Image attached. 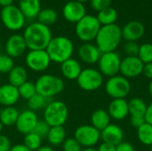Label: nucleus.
Segmentation results:
<instances>
[{"mask_svg":"<svg viewBox=\"0 0 152 151\" xmlns=\"http://www.w3.org/2000/svg\"><path fill=\"white\" fill-rule=\"evenodd\" d=\"M22 36L28 50H45L53 38L50 28L38 21L28 24Z\"/></svg>","mask_w":152,"mask_h":151,"instance_id":"obj_1","label":"nucleus"},{"mask_svg":"<svg viewBox=\"0 0 152 151\" xmlns=\"http://www.w3.org/2000/svg\"><path fill=\"white\" fill-rule=\"evenodd\" d=\"M122 30L117 24L102 26L96 37L95 44L102 53L116 52L122 41Z\"/></svg>","mask_w":152,"mask_h":151,"instance_id":"obj_2","label":"nucleus"},{"mask_svg":"<svg viewBox=\"0 0 152 151\" xmlns=\"http://www.w3.org/2000/svg\"><path fill=\"white\" fill-rule=\"evenodd\" d=\"M45 51L47 52L51 61L61 64L63 61L72 58L74 53V44L69 37L58 36L51 39Z\"/></svg>","mask_w":152,"mask_h":151,"instance_id":"obj_3","label":"nucleus"},{"mask_svg":"<svg viewBox=\"0 0 152 151\" xmlns=\"http://www.w3.org/2000/svg\"><path fill=\"white\" fill-rule=\"evenodd\" d=\"M37 93L50 99L60 94L64 89V81L61 77L52 74L41 75L35 83Z\"/></svg>","mask_w":152,"mask_h":151,"instance_id":"obj_4","label":"nucleus"},{"mask_svg":"<svg viewBox=\"0 0 152 151\" xmlns=\"http://www.w3.org/2000/svg\"><path fill=\"white\" fill-rule=\"evenodd\" d=\"M43 116L50 127L63 126L69 118V109L63 101H53L45 108Z\"/></svg>","mask_w":152,"mask_h":151,"instance_id":"obj_5","label":"nucleus"},{"mask_svg":"<svg viewBox=\"0 0 152 151\" xmlns=\"http://www.w3.org/2000/svg\"><path fill=\"white\" fill-rule=\"evenodd\" d=\"M98 19L94 15L86 14L75 26V33L79 40L83 43H91L95 40V37L101 28Z\"/></svg>","mask_w":152,"mask_h":151,"instance_id":"obj_6","label":"nucleus"},{"mask_svg":"<svg viewBox=\"0 0 152 151\" xmlns=\"http://www.w3.org/2000/svg\"><path fill=\"white\" fill-rule=\"evenodd\" d=\"M0 19L3 25L11 31H19L23 28L27 20L19 7L14 4L3 7L0 12Z\"/></svg>","mask_w":152,"mask_h":151,"instance_id":"obj_7","label":"nucleus"},{"mask_svg":"<svg viewBox=\"0 0 152 151\" xmlns=\"http://www.w3.org/2000/svg\"><path fill=\"white\" fill-rule=\"evenodd\" d=\"M105 92L112 100L126 99L131 92L130 81L122 75L109 77L105 83Z\"/></svg>","mask_w":152,"mask_h":151,"instance_id":"obj_8","label":"nucleus"},{"mask_svg":"<svg viewBox=\"0 0 152 151\" xmlns=\"http://www.w3.org/2000/svg\"><path fill=\"white\" fill-rule=\"evenodd\" d=\"M78 86L86 92H93L101 88L103 85V76L96 69L86 68L82 69L77 79Z\"/></svg>","mask_w":152,"mask_h":151,"instance_id":"obj_9","label":"nucleus"},{"mask_svg":"<svg viewBox=\"0 0 152 151\" xmlns=\"http://www.w3.org/2000/svg\"><path fill=\"white\" fill-rule=\"evenodd\" d=\"M121 58L116 52H110L102 53L98 61V70L103 77H111L118 75L120 72Z\"/></svg>","mask_w":152,"mask_h":151,"instance_id":"obj_10","label":"nucleus"},{"mask_svg":"<svg viewBox=\"0 0 152 151\" xmlns=\"http://www.w3.org/2000/svg\"><path fill=\"white\" fill-rule=\"evenodd\" d=\"M50 57L45 50H29L25 56V64L34 72H44L51 64Z\"/></svg>","mask_w":152,"mask_h":151,"instance_id":"obj_11","label":"nucleus"},{"mask_svg":"<svg viewBox=\"0 0 152 151\" xmlns=\"http://www.w3.org/2000/svg\"><path fill=\"white\" fill-rule=\"evenodd\" d=\"M74 138L82 148H94L101 140V132L92 125H83L76 129Z\"/></svg>","mask_w":152,"mask_h":151,"instance_id":"obj_12","label":"nucleus"},{"mask_svg":"<svg viewBox=\"0 0 152 151\" xmlns=\"http://www.w3.org/2000/svg\"><path fill=\"white\" fill-rule=\"evenodd\" d=\"M143 67L144 64L138 56H126L121 60L119 73L127 79L137 77L142 74Z\"/></svg>","mask_w":152,"mask_h":151,"instance_id":"obj_13","label":"nucleus"},{"mask_svg":"<svg viewBox=\"0 0 152 151\" xmlns=\"http://www.w3.org/2000/svg\"><path fill=\"white\" fill-rule=\"evenodd\" d=\"M38 117L35 111L30 109H25L20 112L17 121L15 123L16 130L21 134H28L32 133L38 122Z\"/></svg>","mask_w":152,"mask_h":151,"instance_id":"obj_14","label":"nucleus"},{"mask_svg":"<svg viewBox=\"0 0 152 151\" xmlns=\"http://www.w3.org/2000/svg\"><path fill=\"white\" fill-rule=\"evenodd\" d=\"M64 19L71 23L78 22L82 18L86 15V9L84 4L76 0L67 2L62 9Z\"/></svg>","mask_w":152,"mask_h":151,"instance_id":"obj_15","label":"nucleus"},{"mask_svg":"<svg viewBox=\"0 0 152 151\" xmlns=\"http://www.w3.org/2000/svg\"><path fill=\"white\" fill-rule=\"evenodd\" d=\"M4 49L6 54L13 59L21 56L26 52L28 47L22 35L13 34L6 40Z\"/></svg>","mask_w":152,"mask_h":151,"instance_id":"obj_16","label":"nucleus"},{"mask_svg":"<svg viewBox=\"0 0 152 151\" xmlns=\"http://www.w3.org/2000/svg\"><path fill=\"white\" fill-rule=\"evenodd\" d=\"M77 55L81 61L86 64H95L98 62L102 53L96 46L92 43H83L77 50Z\"/></svg>","mask_w":152,"mask_h":151,"instance_id":"obj_17","label":"nucleus"},{"mask_svg":"<svg viewBox=\"0 0 152 151\" xmlns=\"http://www.w3.org/2000/svg\"><path fill=\"white\" fill-rule=\"evenodd\" d=\"M122 37L126 41L137 42L145 33L144 25L138 20H132L127 22L122 28Z\"/></svg>","mask_w":152,"mask_h":151,"instance_id":"obj_18","label":"nucleus"},{"mask_svg":"<svg viewBox=\"0 0 152 151\" xmlns=\"http://www.w3.org/2000/svg\"><path fill=\"white\" fill-rule=\"evenodd\" d=\"M107 111L110 118L117 121L124 120L129 115L128 101L126 99H114L109 104Z\"/></svg>","mask_w":152,"mask_h":151,"instance_id":"obj_19","label":"nucleus"},{"mask_svg":"<svg viewBox=\"0 0 152 151\" xmlns=\"http://www.w3.org/2000/svg\"><path fill=\"white\" fill-rule=\"evenodd\" d=\"M101 140L102 142L117 146L124 142V131L119 125L116 124H110L106 128L101 131Z\"/></svg>","mask_w":152,"mask_h":151,"instance_id":"obj_20","label":"nucleus"},{"mask_svg":"<svg viewBox=\"0 0 152 151\" xmlns=\"http://www.w3.org/2000/svg\"><path fill=\"white\" fill-rule=\"evenodd\" d=\"M20 98L18 87L9 83L0 85V105L4 107L14 106Z\"/></svg>","mask_w":152,"mask_h":151,"instance_id":"obj_21","label":"nucleus"},{"mask_svg":"<svg viewBox=\"0 0 152 151\" xmlns=\"http://www.w3.org/2000/svg\"><path fill=\"white\" fill-rule=\"evenodd\" d=\"M82 69L80 62L74 58H70L61 63V75L68 80H77Z\"/></svg>","mask_w":152,"mask_h":151,"instance_id":"obj_22","label":"nucleus"},{"mask_svg":"<svg viewBox=\"0 0 152 151\" xmlns=\"http://www.w3.org/2000/svg\"><path fill=\"white\" fill-rule=\"evenodd\" d=\"M18 7L25 18L28 20L37 18L42 10L40 0H19Z\"/></svg>","mask_w":152,"mask_h":151,"instance_id":"obj_23","label":"nucleus"},{"mask_svg":"<svg viewBox=\"0 0 152 151\" xmlns=\"http://www.w3.org/2000/svg\"><path fill=\"white\" fill-rule=\"evenodd\" d=\"M110 120L111 118L108 111L102 109L94 110L91 115V125L100 132L106 128L110 124H111Z\"/></svg>","mask_w":152,"mask_h":151,"instance_id":"obj_24","label":"nucleus"},{"mask_svg":"<svg viewBox=\"0 0 152 151\" xmlns=\"http://www.w3.org/2000/svg\"><path fill=\"white\" fill-rule=\"evenodd\" d=\"M9 84L19 87L28 81V70L22 66H14L8 74Z\"/></svg>","mask_w":152,"mask_h":151,"instance_id":"obj_25","label":"nucleus"},{"mask_svg":"<svg viewBox=\"0 0 152 151\" xmlns=\"http://www.w3.org/2000/svg\"><path fill=\"white\" fill-rule=\"evenodd\" d=\"M46 139L51 146L62 145L66 140V130L63 126H53L50 128Z\"/></svg>","mask_w":152,"mask_h":151,"instance_id":"obj_26","label":"nucleus"},{"mask_svg":"<svg viewBox=\"0 0 152 151\" xmlns=\"http://www.w3.org/2000/svg\"><path fill=\"white\" fill-rule=\"evenodd\" d=\"M19 114V110L13 106L4 107L0 110V122L3 124V125L5 126L15 125Z\"/></svg>","mask_w":152,"mask_h":151,"instance_id":"obj_27","label":"nucleus"},{"mask_svg":"<svg viewBox=\"0 0 152 151\" xmlns=\"http://www.w3.org/2000/svg\"><path fill=\"white\" fill-rule=\"evenodd\" d=\"M148 105L146 102L138 97L133 98L128 101V109L130 117H144Z\"/></svg>","mask_w":152,"mask_h":151,"instance_id":"obj_28","label":"nucleus"},{"mask_svg":"<svg viewBox=\"0 0 152 151\" xmlns=\"http://www.w3.org/2000/svg\"><path fill=\"white\" fill-rule=\"evenodd\" d=\"M96 17H97L100 24L102 26H105V25L116 24L118 14L117 10L110 6L102 11L98 12V14Z\"/></svg>","mask_w":152,"mask_h":151,"instance_id":"obj_29","label":"nucleus"},{"mask_svg":"<svg viewBox=\"0 0 152 151\" xmlns=\"http://www.w3.org/2000/svg\"><path fill=\"white\" fill-rule=\"evenodd\" d=\"M37 19L38 22L49 27L50 25L56 22V20L58 19V14L54 9L45 8V9H42L40 11Z\"/></svg>","mask_w":152,"mask_h":151,"instance_id":"obj_30","label":"nucleus"},{"mask_svg":"<svg viewBox=\"0 0 152 151\" xmlns=\"http://www.w3.org/2000/svg\"><path fill=\"white\" fill-rule=\"evenodd\" d=\"M137 137L143 145L152 146V125L145 122L137 128Z\"/></svg>","mask_w":152,"mask_h":151,"instance_id":"obj_31","label":"nucleus"},{"mask_svg":"<svg viewBox=\"0 0 152 151\" xmlns=\"http://www.w3.org/2000/svg\"><path fill=\"white\" fill-rule=\"evenodd\" d=\"M48 99L36 93L33 97H31L28 101V109L33 110V111H37V110H41V109H45V108L46 107V105L48 104Z\"/></svg>","mask_w":152,"mask_h":151,"instance_id":"obj_32","label":"nucleus"},{"mask_svg":"<svg viewBox=\"0 0 152 151\" xmlns=\"http://www.w3.org/2000/svg\"><path fill=\"white\" fill-rule=\"evenodd\" d=\"M23 144L31 151H36L42 146V138L32 132L24 136Z\"/></svg>","mask_w":152,"mask_h":151,"instance_id":"obj_33","label":"nucleus"},{"mask_svg":"<svg viewBox=\"0 0 152 151\" xmlns=\"http://www.w3.org/2000/svg\"><path fill=\"white\" fill-rule=\"evenodd\" d=\"M18 90H19L20 97L27 101H28L31 97H33L37 93L36 85L34 83L30 81H26L25 83H23L20 86L18 87Z\"/></svg>","mask_w":152,"mask_h":151,"instance_id":"obj_34","label":"nucleus"},{"mask_svg":"<svg viewBox=\"0 0 152 151\" xmlns=\"http://www.w3.org/2000/svg\"><path fill=\"white\" fill-rule=\"evenodd\" d=\"M138 58L143 62V64L152 62V44L145 43L140 45Z\"/></svg>","mask_w":152,"mask_h":151,"instance_id":"obj_35","label":"nucleus"},{"mask_svg":"<svg viewBox=\"0 0 152 151\" xmlns=\"http://www.w3.org/2000/svg\"><path fill=\"white\" fill-rule=\"evenodd\" d=\"M14 67L13 59L5 54H0V75L9 74Z\"/></svg>","mask_w":152,"mask_h":151,"instance_id":"obj_36","label":"nucleus"},{"mask_svg":"<svg viewBox=\"0 0 152 151\" xmlns=\"http://www.w3.org/2000/svg\"><path fill=\"white\" fill-rule=\"evenodd\" d=\"M50 128H51L50 125L44 119L43 120H38V122L37 123L36 127H35L33 132L43 139V138H46Z\"/></svg>","mask_w":152,"mask_h":151,"instance_id":"obj_37","label":"nucleus"},{"mask_svg":"<svg viewBox=\"0 0 152 151\" xmlns=\"http://www.w3.org/2000/svg\"><path fill=\"white\" fill-rule=\"evenodd\" d=\"M83 148L78 143V142L73 138H66L64 142L62 143L63 151H81Z\"/></svg>","mask_w":152,"mask_h":151,"instance_id":"obj_38","label":"nucleus"},{"mask_svg":"<svg viewBox=\"0 0 152 151\" xmlns=\"http://www.w3.org/2000/svg\"><path fill=\"white\" fill-rule=\"evenodd\" d=\"M140 45L137 42L134 41H126L124 44V52L126 56H138Z\"/></svg>","mask_w":152,"mask_h":151,"instance_id":"obj_39","label":"nucleus"},{"mask_svg":"<svg viewBox=\"0 0 152 151\" xmlns=\"http://www.w3.org/2000/svg\"><path fill=\"white\" fill-rule=\"evenodd\" d=\"M112 0H90L91 6L94 10L100 12L108 7H110Z\"/></svg>","mask_w":152,"mask_h":151,"instance_id":"obj_40","label":"nucleus"},{"mask_svg":"<svg viewBox=\"0 0 152 151\" xmlns=\"http://www.w3.org/2000/svg\"><path fill=\"white\" fill-rule=\"evenodd\" d=\"M12 142L10 139L3 134H0V151H10Z\"/></svg>","mask_w":152,"mask_h":151,"instance_id":"obj_41","label":"nucleus"},{"mask_svg":"<svg viewBox=\"0 0 152 151\" xmlns=\"http://www.w3.org/2000/svg\"><path fill=\"white\" fill-rule=\"evenodd\" d=\"M116 150L117 151H135L134 146L127 142H122L118 145L116 146Z\"/></svg>","mask_w":152,"mask_h":151,"instance_id":"obj_42","label":"nucleus"},{"mask_svg":"<svg viewBox=\"0 0 152 151\" xmlns=\"http://www.w3.org/2000/svg\"><path fill=\"white\" fill-rule=\"evenodd\" d=\"M130 123L134 128L137 129L145 123V118L142 117H130Z\"/></svg>","mask_w":152,"mask_h":151,"instance_id":"obj_43","label":"nucleus"},{"mask_svg":"<svg viewBox=\"0 0 152 151\" xmlns=\"http://www.w3.org/2000/svg\"><path fill=\"white\" fill-rule=\"evenodd\" d=\"M142 75L147 77L148 79L151 80L152 79V62L144 64L143 70H142Z\"/></svg>","mask_w":152,"mask_h":151,"instance_id":"obj_44","label":"nucleus"},{"mask_svg":"<svg viewBox=\"0 0 152 151\" xmlns=\"http://www.w3.org/2000/svg\"><path fill=\"white\" fill-rule=\"evenodd\" d=\"M98 151H117L116 150V146L110 143L107 142H102L100 144L99 148L97 149Z\"/></svg>","mask_w":152,"mask_h":151,"instance_id":"obj_45","label":"nucleus"},{"mask_svg":"<svg viewBox=\"0 0 152 151\" xmlns=\"http://www.w3.org/2000/svg\"><path fill=\"white\" fill-rule=\"evenodd\" d=\"M144 118H145L146 123L152 125V102L151 104H149L147 107V110H146Z\"/></svg>","mask_w":152,"mask_h":151,"instance_id":"obj_46","label":"nucleus"},{"mask_svg":"<svg viewBox=\"0 0 152 151\" xmlns=\"http://www.w3.org/2000/svg\"><path fill=\"white\" fill-rule=\"evenodd\" d=\"M10 151H31L28 149L24 144H15L14 146H12Z\"/></svg>","mask_w":152,"mask_h":151,"instance_id":"obj_47","label":"nucleus"},{"mask_svg":"<svg viewBox=\"0 0 152 151\" xmlns=\"http://www.w3.org/2000/svg\"><path fill=\"white\" fill-rule=\"evenodd\" d=\"M13 3V0H0V5L2 7H6L9 5H12Z\"/></svg>","mask_w":152,"mask_h":151,"instance_id":"obj_48","label":"nucleus"},{"mask_svg":"<svg viewBox=\"0 0 152 151\" xmlns=\"http://www.w3.org/2000/svg\"><path fill=\"white\" fill-rule=\"evenodd\" d=\"M36 151H54V150L51 146H41L38 150H37Z\"/></svg>","mask_w":152,"mask_h":151,"instance_id":"obj_49","label":"nucleus"},{"mask_svg":"<svg viewBox=\"0 0 152 151\" xmlns=\"http://www.w3.org/2000/svg\"><path fill=\"white\" fill-rule=\"evenodd\" d=\"M148 90H149V93H150L151 97L152 98V79L150 81V84H149V86H148Z\"/></svg>","mask_w":152,"mask_h":151,"instance_id":"obj_50","label":"nucleus"},{"mask_svg":"<svg viewBox=\"0 0 152 151\" xmlns=\"http://www.w3.org/2000/svg\"><path fill=\"white\" fill-rule=\"evenodd\" d=\"M81 151H98L97 149H95L94 147V148H83Z\"/></svg>","mask_w":152,"mask_h":151,"instance_id":"obj_51","label":"nucleus"},{"mask_svg":"<svg viewBox=\"0 0 152 151\" xmlns=\"http://www.w3.org/2000/svg\"><path fill=\"white\" fill-rule=\"evenodd\" d=\"M76 1H77V2H79V3H82V4H84V3H86V2H87V1H90V0H76Z\"/></svg>","mask_w":152,"mask_h":151,"instance_id":"obj_52","label":"nucleus"},{"mask_svg":"<svg viewBox=\"0 0 152 151\" xmlns=\"http://www.w3.org/2000/svg\"><path fill=\"white\" fill-rule=\"evenodd\" d=\"M3 126H4V125H3V124L0 122V133H1V132L3 131Z\"/></svg>","mask_w":152,"mask_h":151,"instance_id":"obj_53","label":"nucleus"},{"mask_svg":"<svg viewBox=\"0 0 152 151\" xmlns=\"http://www.w3.org/2000/svg\"><path fill=\"white\" fill-rule=\"evenodd\" d=\"M0 85H1V75H0Z\"/></svg>","mask_w":152,"mask_h":151,"instance_id":"obj_54","label":"nucleus"},{"mask_svg":"<svg viewBox=\"0 0 152 151\" xmlns=\"http://www.w3.org/2000/svg\"><path fill=\"white\" fill-rule=\"evenodd\" d=\"M151 148H152V146H151Z\"/></svg>","mask_w":152,"mask_h":151,"instance_id":"obj_55","label":"nucleus"},{"mask_svg":"<svg viewBox=\"0 0 152 151\" xmlns=\"http://www.w3.org/2000/svg\"></svg>","mask_w":152,"mask_h":151,"instance_id":"obj_56","label":"nucleus"}]
</instances>
